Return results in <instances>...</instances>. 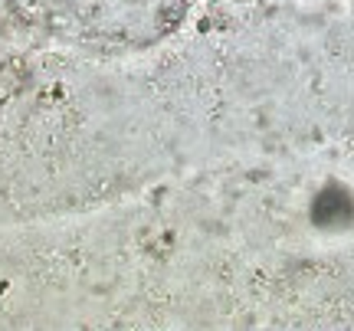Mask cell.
<instances>
[{
	"mask_svg": "<svg viewBox=\"0 0 354 331\" xmlns=\"http://www.w3.org/2000/svg\"><path fill=\"white\" fill-rule=\"evenodd\" d=\"M20 20L86 50H141L171 37L197 0H10Z\"/></svg>",
	"mask_w": 354,
	"mask_h": 331,
	"instance_id": "cell-1",
	"label": "cell"
}]
</instances>
